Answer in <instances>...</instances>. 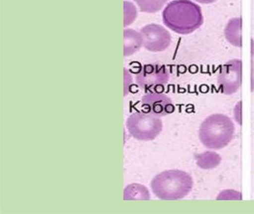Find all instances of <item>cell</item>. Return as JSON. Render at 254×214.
Returning <instances> with one entry per match:
<instances>
[{"mask_svg": "<svg viewBox=\"0 0 254 214\" xmlns=\"http://www.w3.org/2000/svg\"><path fill=\"white\" fill-rule=\"evenodd\" d=\"M140 34L144 48L152 53L164 51L172 42L170 33L160 25H147L141 29Z\"/></svg>", "mask_w": 254, "mask_h": 214, "instance_id": "obj_7", "label": "cell"}, {"mask_svg": "<svg viewBox=\"0 0 254 214\" xmlns=\"http://www.w3.org/2000/svg\"><path fill=\"white\" fill-rule=\"evenodd\" d=\"M150 194L148 189L139 184H132L124 190V200H148Z\"/></svg>", "mask_w": 254, "mask_h": 214, "instance_id": "obj_11", "label": "cell"}, {"mask_svg": "<svg viewBox=\"0 0 254 214\" xmlns=\"http://www.w3.org/2000/svg\"><path fill=\"white\" fill-rule=\"evenodd\" d=\"M142 12L156 13L160 11L169 0H134Z\"/></svg>", "mask_w": 254, "mask_h": 214, "instance_id": "obj_12", "label": "cell"}, {"mask_svg": "<svg viewBox=\"0 0 254 214\" xmlns=\"http://www.w3.org/2000/svg\"><path fill=\"white\" fill-rule=\"evenodd\" d=\"M126 127L135 139L150 141L161 133L163 122L160 117L143 112H135L129 116L126 121Z\"/></svg>", "mask_w": 254, "mask_h": 214, "instance_id": "obj_4", "label": "cell"}, {"mask_svg": "<svg viewBox=\"0 0 254 214\" xmlns=\"http://www.w3.org/2000/svg\"><path fill=\"white\" fill-rule=\"evenodd\" d=\"M194 1L200 4H211L216 2L217 0H194Z\"/></svg>", "mask_w": 254, "mask_h": 214, "instance_id": "obj_14", "label": "cell"}, {"mask_svg": "<svg viewBox=\"0 0 254 214\" xmlns=\"http://www.w3.org/2000/svg\"><path fill=\"white\" fill-rule=\"evenodd\" d=\"M170 75L166 67L146 65L136 74V81L141 88L150 92H159L169 81Z\"/></svg>", "mask_w": 254, "mask_h": 214, "instance_id": "obj_5", "label": "cell"}, {"mask_svg": "<svg viewBox=\"0 0 254 214\" xmlns=\"http://www.w3.org/2000/svg\"><path fill=\"white\" fill-rule=\"evenodd\" d=\"M235 126L230 117L215 114L206 117L200 125L199 139L209 149H221L233 139Z\"/></svg>", "mask_w": 254, "mask_h": 214, "instance_id": "obj_3", "label": "cell"}, {"mask_svg": "<svg viewBox=\"0 0 254 214\" xmlns=\"http://www.w3.org/2000/svg\"><path fill=\"white\" fill-rule=\"evenodd\" d=\"M193 180L191 175L179 169L163 171L151 182V190L162 200L184 199L191 192Z\"/></svg>", "mask_w": 254, "mask_h": 214, "instance_id": "obj_2", "label": "cell"}, {"mask_svg": "<svg viewBox=\"0 0 254 214\" xmlns=\"http://www.w3.org/2000/svg\"><path fill=\"white\" fill-rule=\"evenodd\" d=\"M125 26H129L134 21L136 17V10L133 4L125 2Z\"/></svg>", "mask_w": 254, "mask_h": 214, "instance_id": "obj_13", "label": "cell"}, {"mask_svg": "<svg viewBox=\"0 0 254 214\" xmlns=\"http://www.w3.org/2000/svg\"><path fill=\"white\" fill-rule=\"evenodd\" d=\"M141 108L142 112L157 117L169 115L175 110L172 99L160 92H149L145 94L142 98Z\"/></svg>", "mask_w": 254, "mask_h": 214, "instance_id": "obj_8", "label": "cell"}, {"mask_svg": "<svg viewBox=\"0 0 254 214\" xmlns=\"http://www.w3.org/2000/svg\"><path fill=\"white\" fill-rule=\"evenodd\" d=\"M163 21L173 32L189 35L202 26L203 17L201 8L194 2L190 0H175L165 8Z\"/></svg>", "mask_w": 254, "mask_h": 214, "instance_id": "obj_1", "label": "cell"}, {"mask_svg": "<svg viewBox=\"0 0 254 214\" xmlns=\"http://www.w3.org/2000/svg\"><path fill=\"white\" fill-rule=\"evenodd\" d=\"M251 88L254 90V62H252V78H251Z\"/></svg>", "mask_w": 254, "mask_h": 214, "instance_id": "obj_15", "label": "cell"}, {"mask_svg": "<svg viewBox=\"0 0 254 214\" xmlns=\"http://www.w3.org/2000/svg\"><path fill=\"white\" fill-rule=\"evenodd\" d=\"M242 63L239 59L222 65L218 75V90L225 95L236 93L242 84Z\"/></svg>", "mask_w": 254, "mask_h": 214, "instance_id": "obj_6", "label": "cell"}, {"mask_svg": "<svg viewBox=\"0 0 254 214\" xmlns=\"http://www.w3.org/2000/svg\"><path fill=\"white\" fill-rule=\"evenodd\" d=\"M143 41L140 32L133 29H126L124 32V56H130L140 50Z\"/></svg>", "mask_w": 254, "mask_h": 214, "instance_id": "obj_10", "label": "cell"}, {"mask_svg": "<svg viewBox=\"0 0 254 214\" xmlns=\"http://www.w3.org/2000/svg\"><path fill=\"white\" fill-rule=\"evenodd\" d=\"M242 23L240 17L232 18L224 29L226 39L234 47H241L242 45Z\"/></svg>", "mask_w": 254, "mask_h": 214, "instance_id": "obj_9", "label": "cell"}]
</instances>
